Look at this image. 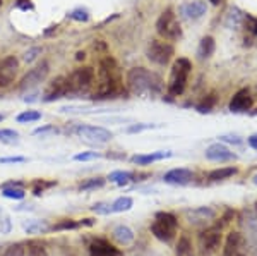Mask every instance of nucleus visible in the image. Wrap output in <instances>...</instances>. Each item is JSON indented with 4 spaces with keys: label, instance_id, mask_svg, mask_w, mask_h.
I'll list each match as a JSON object with an SVG mask.
<instances>
[{
    "label": "nucleus",
    "instance_id": "8fccbe9b",
    "mask_svg": "<svg viewBox=\"0 0 257 256\" xmlns=\"http://www.w3.org/2000/svg\"><path fill=\"white\" fill-rule=\"evenodd\" d=\"M247 143H248V146H250L252 150H255V151H257V133H255V134H252V136H248V138H247Z\"/></svg>",
    "mask_w": 257,
    "mask_h": 256
},
{
    "label": "nucleus",
    "instance_id": "3c124183",
    "mask_svg": "<svg viewBox=\"0 0 257 256\" xmlns=\"http://www.w3.org/2000/svg\"><path fill=\"white\" fill-rule=\"evenodd\" d=\"M209 2H211V4H213V6H218V4H219V2H221V0H209Z\"/></svg>",
    "mask_w": 257,
    "mask_h": 256
},
{
    "label": "nucleus",
    "instance_id": "a211bd4d",
    "mask_svg": "<svg viewBox=\"0 0 257 256\" xmlns=\"http://www.w3.org/2000/svg\"><path fill=\"white\" fill-rule=\"evenodd\" d=\"M192 179H194V172L184 167L172 168V170H168L163 177L165 183L172 184V186H187L192 183Z\"/></svg>",
    "mask_w": 257,
    "mask_h": 256
},
{
    "label": "nucleus",
    "instance_id": "e433bc0d",
    "mask_svg": "<svg viewBox=\"0 0 257 256\" xmlns=\"http://www.w3.org/2000/svg\"><path fill=\"white\" fill-rule=\"evenodd\" d=\"M2 256H26V246L23 242H16V244L7 247Z\"/></svg>",
    "mask_w": 257,
    "mask_h": 256
},
{
    "label": "nucleus",
    "instance_id": "ddd939ff",
    "mask_svg": "<svg viewBox=\"0 0 257 256\" xmlns=\"http://www.w3.org/2000/svg\"><path fill=\"white\" fill-rule=\"evenodd\" d=\"M19 72V60L14 55H9L0 60V88H7L16 81Z\"/></svg>",
    "mask_w": 257,
    "mask_h": 256
},
{
    "label": "nucleus",
    "instance_id": "603ef678",
    "mask_svg": "<svg viewBox=\"0 0 257 256\" xmlns=\"http://www.w3.org/2000/svg\"><path fill=\"white\" fill-rule=\"evenodd\" d=\"M252 183H254V184L257 186V174H255L254 177H252Z\"/></svg>",
    "mask_w": 257,
    "mask_h": 256
},
{
    "label": "nucleus",
    "instance_id": "412c9836",
    "mask_svg": "<svg viewBox=\"0 0 257 256\" xmlns=\"http://www.w3.org/2000/svg\"><path fill=\"white\" fill-rule=\"evenodd\" d=\"M111 236H113L115 242L120 244V246H131L132 242H134V239H136L134 230H132L128 225H123V224L115 227V229L111 230Z\"/></svg>",
    "mask_w": 257,
    "mask_h": 256
},
{
    "label": "nucleus",
    "instance_id": "4468645a",
    "mask_svg": "<svg viewBox=\"0 0 257 256\" xmlns=\"http://www.w3.org/2000/svg\"><path fill=\"white\" fill-rule=\"evenodd\" d=\"M252 105H254V97H252V93L248 92L247 88H242L231 97L230 103H228V109L233 114H245L252 109Z\"/></svg>",
    "mask_w": 257,
    "mask_h": 256
},
{
    "label": "nucleus",
    "instance_id": "7ed1b4c3",
    "mask_svg": "<svg viewBox=\"0 0 257 256\" xmlns=\"http://www.w3.org/2000/svg\"><path fill=\"white\" fill-rule=\"evenodd\" d=\"M190 71H192V64H190V60L185 59V57H178V59L173 62L172 71H170V77H168V93L172 95V97H180V95L185 92Z\"/></svg>",
    "mask_w": 257,
    "mask_h": 256
},
{
    "label": "nucleus",
    "instance_id": "864d4df0",
    "mask_svg": "<svg viewBox=\"0 0 257 256\" xmlns=\"http://www.w3.org/2000/svg\"><path fill=\"white\" fill-rule=\"evenodd\" d=\"M4 119H6V115H4V114H0V122H2Z\"/></svg>",
    "mask_w": 257,
    "mask_h": 256
},
{
    "label": "nucleus",
    "instance_id": "0eeeda50",
    "mask_svg": "<svg viewBox=\"0 0 257 256\" xmlns=\"http://www.w3.org/2000/svg\"><path fill=\"white\" fill-rule=\"evenodd\" d=\"M221 234H223V225L221 224H213L206 227L197 237V247L201 256H211L214 251L218 249L221 244Z\"/></svg>",
    "mask_w": 257,
    "mask_h": 256
},
{
    "label": "nucleus",
    "instance_id": "b1692460",
    "mask_svg": "<svg viewBox=\"0 0 257 256\" xmlns=\"http://www.w3.org/2000/svg\"><path fill=\"white\" fill-rule=\"evenodd\" d=\"M23 229L28 234H45L50 230V225L47 220H40V218H30V220L23 222Z\"/></svg>",
    "mask_w": 257,
    "mask_h": 256
},
{
    "label": "nucleus",
    "instance_id": "5fc2aeb1",
    "mask_svg": "<svg viewBox=\"0 0 257 256\" xmlns=\"http://www.w3.org/2000/svg\"><path fill=\"white\" fill-rule=\"evenodd\" d=\"M0 7H2V0H0Z\"/></svg>",
    "mask_w": 257,
    "mask_h": 256
},
{
    "label": "nucleus",
    "instance_id": "1a4fd4ad",
    "mask_svg": "<svg viewBox=\"0 0 257 256\" xmlns=\"http://www.w3.org/2000/svg\"><path fill=\"white\" fill-rule=\"evenodd\" d=\"M74 133L79 136L81 139L93 144H105L111 141L113 138V133L101 126H89V124H77L74 127Z\"/></svg>",
    "mask_w": 257,
    "mask_h": 256
},
{
    "label": "nucleus",
    "instance_id": "9b49d317",
    "mask_svg": "<svg viewBox=\"0 0 257 256\" xmlns=\"http://www.w3.org/2000/svg\"><path fill=\"white\" fill-rule=\"evenodd\" d=\"M221 256H248V244L240 232H230L223 244Z\"/></svg>",
    "mask_w": 257,
    "mask_h": 256
},
{
    "label": "nucleus",
    "instance_id": "a19ab883",
    "mask_svg": "<svg viewBox=\"0 0 257 256\" xmlns=\"http://www.w3.org/2000/svg\"><path fill=\"white\" fill-rule=\"evenodd\" d=\"M214 102H216V98L211 95V97L206 98L202 103H199L197 105V112H201V114H208L211 112V109H213V105H214Z\"/></svg>",
    "mask_w": 257,
    "mask_h": 256
},
{
    "label": "nucleus",
    "instance_id": "f03ea898",
    "mask_svg": "<svg viewBox=\"0 0 257 256\" xmlns=\"http://www.w3.org/2000/svg\"><path fill=\"white\" fill-rule=\"evenodd\" d=\"M118 90V76H117V64L111 57H105L99 62V72L96 79V88L93 92V100H106L113 98Z\"/></svg>",
    "mask_w": 257,
    "mask_h": 256
},
{
    "label": "nucleus",
    "instance_id": "c9c22d12",
    "mask_svg": "<svg viewBox=\"0 0 257 256\" xmlns=\"http://www.w3.org/2000/svg\"><path fill=\"white\" fill-rule=\"evenodd\" d=\"M60 131L57 129L55 126H50V124H47V126H41L38 127V129H35V136H41V138H50V136H55V134H59Z\"/></svg>",
    "mask_w": 257,
    "mask_h": 256
},
{
    "label": "nucleus",
    "instance_id": "37998d69",
    "mask_svg": "<svg viewBox=\"0 0 257 256\" xmlns=\"http://www.w3.org/2000/svg\"><path fill=\"white\" fill-rule=\"evenodd\" d=\"M91 210L96 213H101V215H108L111 213V205H106V203H96L91 206Z\"/></svg>",
    "mask_w": 257,
    "mask_h": 256
},
{
    "label": "nucleus",
    "instance_id": "393cba45",
    "mask_svg": "<svg viewBox=\"0 0 257 256\" xmlns=\"http://www.w3.org/2000/svg\"><path fill=\"white\" fill-rule=\"evenodd\" d=\"M238 172L237 167H221V168H214L209 172V181L211 183H218V181H225L230 179L231 176H235Z\"/></svg>",
    "mask_w": 257,
    "mask_h": 256
},
{
    "label": "nucleus",
    "instance_id": "dca6fc26",
    "mask_svg": "<svg viewBox=\"0 0 257 256\" xmlns=\"http://www.w3.org/2000/svg\"><path fill=\"white\" fill-rule=\"evenodd\" d=\"M65 95H67V77L59 76V77H55L52 82H48V86H47V90H45L43 98H41V100L50 103V102L60 100V98H64Z\"/></svg>",
    "mask_w": 257,
    "mask_h": 256
},
{
    "label": "nucleus",
    "instance_id": "49530a36",
    "mask_svg": "<svg viewBox=\"0 0 257 256\" xmlns=\"http://www.w3.org/2000/svg\"><path fill=\"white\" fill-rule=\"evenodd\" d=\"M55 183H43V181H36L35 183V195L40 196L41 193L45 191V188H50V186H53Z\"/></svg>",
    "mask_w": 257,
    "mask_h": 256
},
{
    "label": "nucleus",
    "instance_id": "5701e85b",
    "mask_svg": "<svg viewBox=\"0 0 257 256\" xmlns=\"http://www.w3.org/2000/svg\"><path fill=\"white\" fill-rule=\"evenodd\" d=\"M214 50H216V41H214V38L213 36H204V38H201V41H199L196 55L199 60H206L209 57H213Z\"/></svg>",
    "mask_w": 257,
    "mask_h": 256
},
{
    "label": "nucleus",
    "instance_id": "4be33fe9",
    "mask_svg": "<svg viewBox=\"0 0 257 256\" xmlns=\"http://www.w3.org/2000/svg\"><path fill=\"white\" fill-rule=\"evenodd\" d=\"M173 156L172 151H165V150H160V151H153V153H148V155H134L132 156V163L136 165H149V163H155V162H161L165 158H170Z\"/></svg>",
    "mask_w": 257,
    "mask_h": 256
},
{
    "label": "nucleus",
    "instance_id": "c03bdc74",
    "mask_svg": "<svg viewBox=\"0 0 257 256\" xmlns=\"http://www.w3.org/2000/svg\"><path fill=\"white\" fill-rule=\"evenodd\" d=\"M243 23H245L248 30L257 36V18H254V16H250V14H245V21H243Z\"/></svg>",
    "mask_w": 257,
    "mask_h": 256
},
{
    "label": "nucleus",
    "instance_id": "4c0bfd02",
    "mask_svg": "<svg viewBox=\"0 0 257 256\" xmlns=\"http://www.w3.org/2000/svg\"><path fill=\"white\" fill-rule=\"evenodd\" d=\"M41 52H43V50H41L40 47H31V48H28V50L23 53V60L26 62V64H33V62H35V60L41 55Z\"/></svg>",
    "mask_w": 257,
    "mask_h": 256
},
{
    "label": "nucleus",
    "instance_id": "2f4dec72",
    "mask_svg": "<svg viewBox=\"0 0 257 256\" xmlns=\"http://www.w3.org/2000/svg\"><path fill=\"white\" fill-rule=\"evenodd\" d=\"M105 186V179L103 177H93V179H88L84 183H81L79 189L81 191H94V189H99Z\"/></svg>",
    "mask_w": 257,
    "mask_h": 256
},
{
    "label": "nucleus",
    "instance_id": "6ab92c4d",
    "mask_svg": "<svg viewBox=\"0 0 257 256\" xmlns=\"http://www.w3.org/2000/svg\"><path fill=\"white\" fill-rule=\"evenodd\" d=\"M91 256H122V253L105 239H94L89 246Z\"/></svg>",
    "mask_w": 257,
    "mask_h": 256
},
{
    "label": "nucleus",
    "instance_id": "09e8293b",
    "mask_svg": "<svg viewBox=\"0 0 257 256\" xmlns=\"http://www.w3.org/2000/svg\"><path fill=\"white\" fill-rule=\"evenodd\" d=\"M18 7H19V9H23V11H33V9H35V6L31 4V0H19Z\"/></svg>",
    "mask_w": 257,
    "mask_h": 256
},
{
    "label": "nucleus",
    "instance_id": "c756f323",
    "mask_svg": "<svg viewBox=\"0 0 257 256\" xmlns=\"http://www.w3.org/2000/svg\"><path fill=\"white\" fill-rule=\"evenodd\" d=\"M0 141L6 144H18L21 141L19 133L14 129H0Z\"/></svg>",
    "mask_w": 257,
    "mask_h": 256
},
{
    "label": "nucleus",
    "instance_id": "72a5a7b5",
    "mask_svg": "<svg viewBox=\"0 0 257 256\" xmlns=\"http://www.w3.org/2000/svg\"><path fill=\"white\" fill-rule=\"evenodd\" d=\"M177 256H192V244L189 237H180L177 244Z\"/></svg>",
    "mask_w": 257,
    "mask_h": 256
},
{
    "label": "nucleus",
    "instance_id": "6e6552de",
    "mask_svg": "<svg viewBox=\"0 0 257 256\" xmlns=\"http://www.w3.org/2000/svg\"><path fill=\"white\" fill-rule=\"evenodd\" d=\"M146 55L153 64L167 65L175 55V48L167 40H151V43L148 45Z\"/></svg>",
    "mask_w": 257,
    "mask_h": 256
},
{
    "label": "nucleus",
    "instance_id": "ea45409f",
    "mask_svg": "<svg viewBox=\"0 0 257 256\" xmlns=\"http://www.w3.org/2000/svg\"><path fill=\"white\" fill-rule=\"evenodd\" d=\"M69 18L74 21H79V23H86V21H89V12L86 9H82V7H79V9H74L70 12Z\"/></svg>",
    "mask_w": 257,
    "mask_h": 256
},
{
    "label": "nucleus",
    "instance_id": "c85d7f7f",
    "mask_svg": "<svg viewBox=\"0 0 257 256\" xmlns=\"http://www.w3.org/2000/svg\"><path fill=\"white\" fill-rule=\"evenodd\" d=\"M108 181L117 186H127L131 181H134V174L125 172V170H115L108 176Z\"/></svg>",
    "mask_w": 257,
    "mask_h": 256
},
{
    "label": "nucleus",
    "instance_id": "bb28decb",
    "mask_svg": "<svg viewBox=\"0 0 257 256\" xmlns=\"http://www.w3.org/2000/svg\"><path fill=\"white\" fill-rule=\"evenodd\" d=\"M134 206V200L131 196H120L111 203V213H122L128 212V210Z\"/></svg>",
    "mask_w": 257,
    "mask_h": 256
},
{
    "label": "nucleus",
    "instance_id": "a18cd8bd",
    "mask_svg": "<svg viewBox=\"0 0 257 256\" xmlns=\"http://www.w3.org/2000/svg\"><path fill=\"white\" fill-rule=\"evenodd\" d=\"M28 162L26 156H4L0 158V163H24Z\"/></svg>",
    "mask_w": 257,
    "mask_h": 256
},
{
    "label": "nucleus",
    "instance_id": "f704fd0d",
    "mask_svg": "<svg viewBox=\"0 0 257 256\" xmlns=\"http://www.w3.org/2000/svg\"><path fill=\"white\" fill-rule=\"evenodd\" d=\"M11 230H12L11 217L0 208V234H11Z\"/></svg>",
    "mask_w": 257,
    "mask_h": 256
},
{
    "label": "nucleus",
    "instance_id": "58836bf2",
    "mask_svg": "<svg viewBox=\"0 0 257 256\" xmlns=\"http://www.w3.org/2000/svg\"><path fill=\"white\" fill-rule=\"evenodd\" d=\"M96 158H101V153H98V151H82V153L74 155L76 162H89V160H96Z\"/></svg>",
    "mask_w": 257,
    "mask_h": 256
},
{
    "label": "nucleus",
    "instance_id": "2eb2a0df",
    "mask_svg": "<svg viewBox=\"0 0 257 256\" xmlns=\"http://www.w3.org/2000/svg\"><path fill=\"white\" fill-rule=\"evenodd\" d=\"M242 224H243V230H245V241L248 247H252V249L257 253V210H247L245 213H243V218H242Z\"/></svg>",
    "mask_w": 257,
    "mask_h": 256
},
{
    "label": "nucleus",
    "instance_id": "f8f14e48",
    "mask_svg": "<svg viewBox=\"0 0 257 256\" xmlns=\"http://www.w3.org/2000/svg\"><path fill=\"white\" fill-rule=\"evenodd\" d=\"M208 12L206 0H187L178 6V16L187 21H197Z\"/></svg>",
    "mask_w": 257,
    "mask_h": 256
},
{
    "label": "nucleus",
    "instance_id": "39448f33",
    "mask_svg": "<svg viewBox=\"0 0 257 256\" xmlns=\"http://www.w3.org/2000/svg\"><path fill=\"white\" fill-rule=\"evenodd\" d=\"M94 72L93 67H77L67 76V95H81L89 92L94 84Z\"/></svg>",
    "mask_w": 257,
    "mask_h": 256
},
{
    "label": "nucleus",
    "instance_id": "de8ad7c7",
    "mask_svg": "<svg viewBox=\"0 0 257 256\" xmlns=\"http://www.w3.org/2000/svg\"><path fill=\"white\" fill-rule=\"evenodd\" d=\"M219 141H225V143H233V144H240V143H242V138H240V136L228 134V136H219Z\"/></svg>",
    "mask_w": 257,
    "mask_h": 256
},
{
    "label": "nucleus",
    "instance_id": "473e14b6",
    "mask_svg": "<svg viewBox=\"0 0 257 256\" xmlns=\"http://www.w3.org/2000/svg\"><path fill=\"white\" fill-rule=\"evenodd\" d=\"M26 256H48V251L41 242H30L26 246Z\"/></svg>",
    "mask_w": 257,
    "mask_h": 256
},
{
    "label": "nucleus",
    "instance_id": "9d476101",
    "mask_svg": "<svg viewBox=\"0 0 257 256\" xmlns=\"http://www.w3.org/2000/svg\"><path fill=\"white\" fill-rule=\"evenodd\" d=\"M48 72H50L48 62H41V64H38L36 67H33L31 71H28L26 76L21 79L19 90L21 92H31V90H35L36 86H40L41 82L47 79Z\"/></svg>",
    "mask_w": 257,
    "mask_h": 256
},
{
    "label": "nucleus",
    "instance_id": "20e7f679",
    "mask_svg": "<svg viewBox=\"0 0 257 256\" xmlns=\"http://www.w3.org/2000/svg\"><path fill=\"white\" fill-rule=\"evenodd\" d=\"M156 33L167 41H178L182 40V26L178 23L177 14L173 9H167L160 14L158 21H156Z\"/></svg>",
    "mask_w": 257,
    "mask_h": 256
},
{
    "label": "nucleus",
    "instance_id": "423d86ee",
    "mask_svg": "<svg viewBox=\"0 0 257 256\" xmlns=\"http://www.w3.org/2000/svg\"><path fill=\"white\" fill-rule=\"evenodd\" d=\"M177 227H178V220L173 213L168 212H160L156 213L155 220L151 224V232L156 239L163 242H170L177 234Z\"/></svg>",
    "mask_w": 257,
    "mask_h": 256
},
{
    "label": "nucleus",
    "instance_id": "7c9ffc66",
    "mask_svg": "<svg viewBox=\"0 0 257 256\" xmlns=\"http://www.w3.org/2000/svg\"><path fill=\"white\" fill-rule=\"evenodd\" d=\"M40 119H41V112H38V110H24V112H21L16 117V121L19 124H28V122H36Z\"/></svg>",
    "mask_w": 257,
    "mask_h": 256
},
{
    "label": "nucleus",
    "instance_id": "f3484780",
    "mask_svg": "<svg viewBox=\"0 0 257 256\" xmlns=\"http://www.w3.org/2000/svg\"><path fill=\"white\" fill-rule=\"evenodd\" d=\"M204 155L211 162H230V160H237V155H235L233 151H230V148L225 146L221 141L209 144V146L206 148Z\"/></svg>",
    "mask_w": 257,
    "mask_h": 256
},
{
    "label": "nucleus",
    "instance_id": "79ce46f5",
    "mask_svg": "<svg viewBox=\"0 0 257 256\" xmlns=\"http://www.w3.org/2000/svg\"><path fill=\"white\" fill-rule=\"evenodd\" d=\"M153 127H156L155 124H134V126H131L127 129V133H143V131L146 129H153Z\"/></svg>",
    "mask_w": 257,
    "mask_h": 256
},
{
    "label": "nucleus",
    "instance_id": "f257e3e1",
    "mask_svg": "<svg viewBox=\"0 0 257 256\" xmlns=\"http://www.w3.org/2000/svg\"><path fill=\"white\" fill-rule=\"evenodd\" d=\"M127 90L136 97L156 95L161 90V79L146 67H132L125 77Z\"/></svg>",
    "mask_w": 257,
    "mask_h": 256
},
{
    "label": "nucleus",
    "instance_id": "aec40b11",
    "mask_svg": "<svg viewBox=\"0 0 257 256\" xmlns=\"http://www.w3.org/2000/svg\"><path fill=\"white\" fill-rule=\"evenodd\" d=\"M187 217L192 224H204L208 220H213L216 217V212L209 206H199V208H194V210H187Z\"/></svg>",
    "mask_w": 257,
    "mask_h": 256
},
{
    "label": "nucleus",
    "instance_id": "cd10ccee",
    "mask_svg": "<svg viewBox=\"0 0 257 256\" xmlns=\"http://www.w3.org/2000/svg\"><path fill=\"white\" fill-rule=\"evenodd\" d=\"M2 196L7 198V200H23L26 196V191H24L21 186H11L6 184L2 188Z\"/></svg>",
    "mask_w": 257,
    "mask_h": 256
},
{
    "label": "nucleus",
    "instance_id": "a878e982",
    "mask_svg": "<svg viewBox=\"0 0 257 256\" xmlns=\"http://www.w3.org/2000/svg\"><path fill=\"white\" fill-rule=\"evenodd\" d=\"M243 21H245V14H243L238 7H230V11H228V14H226V21H225L226 26L228 28H238Z\"/></svg>",
    "mask_w": 257,
    "mask_h": 256
}]
</instances>
